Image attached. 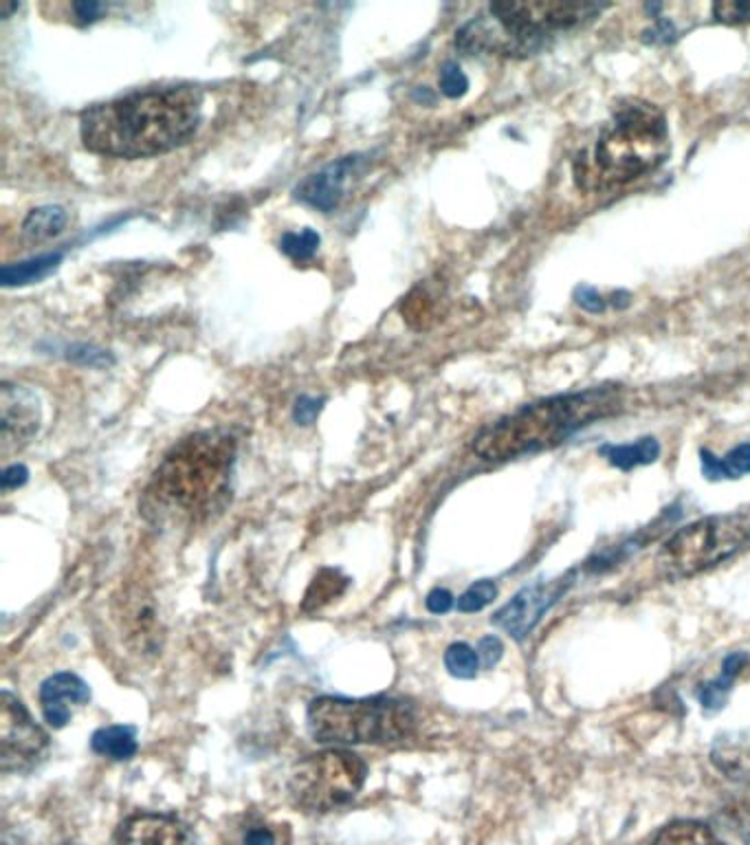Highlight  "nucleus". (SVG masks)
<instances>
[{
  "label": "nucleus",
  "mask_w": 750,
  "mask_h": 845,
  "mask_svg": "<svg viewBox=\"0 0 750 845\" xmlns=\"http://www.w3.org/2000/svg\"><path fill=\"white\" fill-rule=\"evenodd\" d=\"M202 121V90L196 86H152L86 108L79 136L101 156L143 158L187 143Z\"/></svg>",
  "instance_id": "obj_1"
},
{
  "label": "nucleus",
  "mask_w": 750,
  "mask_h": 845,
  "mask_svg": "<svg viewBox=\"0 0 750 845\" xmlns=\"http://www.w3.org/2000/svg\"><path fill=\"white\" fill-rule=\"evenodd\" d=\"M235 440L205 429L178 440L152 473L141 511L154 524L196 526L220 513L231 495Z\"/></svg>",
  "instance_id": "obj_2"
},
{
  "label": "nucleus",
  "mask_w": 750,
  "mask_h": 845,
  "mask_svg": "<svg viewBox=\"0 0 750 845\" xmlns=\"http://www.w3.org/2000/svg\"><path fill=\"white\" fill-rule=\"evenodd\" d=\"M669 147L664 110L647 99H620L594 141L572 161L574 180L585 191L631 183L662 165Z\"/></svg>",
  "instance_id": "obj_3"
},
{
  "label": "nucleus",
  "mask_w": 750,
  "mask_h": 845,
  "mask_svg": "<svg viewBox=\"0 0 750 845\" xmlns=\"http://www.w3.org/2000/svg\"><path fill=\"white\" fill-rule=\"evenodd\" d=\"M620 409L622 396L611 385L548 396L486 425L473 438V451L488 462L515 460L556 447L578 429Z\"/></svg>",
  "instance_id": "obj_4"
},
{
  "label": "nucleus",
  "mask_w": 750,
  "mask_h": 845,
  "mask_svg": "<svg viewBox=\"0 0 750 845\" xmlns=\"http://www.w3.org/2000/svg\"><path fill=\"white\" fill-rule=\"evenodd\" d=\"M607 4L572 0H504L455 31V48L466 55L532 57L556 33L592 22Z\"/></svg>",
  "instance_id": "obj_5"
},
{
  "label": "nucleus",
  "mask_w": 750,
  "mask_h": 845,
  "mask_svg": "<svg viewBox=\"0 0 750 845\" xmlns=\"http://www.w3.org/2000/svg\"><path fill=\"white\" fill-rule=\"evenodd\" d=\"M413 728L416 713L405 700L321 695L308 706V731L321 744H396Z\"/></svg>",
  "instance_id": "obj_6"
},
{
  "label": "nucleus",
  "mask_w": 750,
  "mask_h": 845,
  "mask_svg": "<svg viewBox=\"0 0 750 845\" xmlns=\"http://www.w3.org/2000/svg\"><path fill=\"white\" fill-rule=\"evenodd\" d=\"M748 546L750 519L746 515H710L671 535L658 555V566L669 579H686L710 570Z\"/></svg>",
  "instance_id": "obj_7"
},
{
  "label": "nucleus",
  "mask_w": 750,
  "mask_h": 845,
  "mask_svg": "<svg viewBox=\"0 0 750 845\" xmlns=\"http://www.w3.org/2000/svg\"><path fill=\"white\" fill-rule=\"evenodd\" d=\"M367 777L365 761L343 748L304 757L290 772V794L308 812H330L350 803Z\"/></svg>",
  "instance_id": "obj_8"
},
{
  "label": "nucleus",
  "mask_w": 750,
  "mask_h": 845,
  "mask_svg": "<svg viewBox=\"0 0 750 845\" xmlns=\"http://www.w3.org/2000/svg\"><path fill=\"white\" fill-rule=\"evenodd\" d=\"M48 748V735L9 691L0 698V766L4 772L31 768Z\"/></svg>",
  "instance_id": "obj_9"
},
{
  "label": "nucleus",
  "mask_w": 750,
  "mask_h": 845,
  "mask_svg": "<svg viewBox=\"0 0 750 845\" xmlns=\"http://www.w3.org/2000/svg\"><path fill=\"white\" fill-rule=\"evenodd\" d=\"M365 154H348V156H341L328 165H323L321 169L308 174L295 189H293V196L308 205V207H315L323 213L332 211L334 207H339V202L343 200L345 196V189L348 185L352 183L354 176H359L365 167Z\"/></svg>",
  "instance_id": "obj_10"
},
{
  "label": "nucleus",
  "mask_w": 750,
  "mask_h": 845,
  "mask_svg": "<svg viewBox=\"0 0 750 845\" xmlns=\"http://www.w3.org/2000/svg\"><path fill=\"white\" fill-rule=\"evenodd\" d=\"M42 409L37 396L18 383L0 387V440L2 453L22 449L40 429Z\"/></svg>",
  "instance_id": "obj_11"
},
{
  "label": "nucleus",
  "mask_w": 750,
  "mask_h": 845,
  "mask_svg": "<svg viewBox=\"0 0 750 845\" xmlns=\"http://www.w3.org/2000/svg\"><path fill=\"white\" fill-rule=\"evenodd\" d=\"M559 581H539L521 588L506 605H501L493 614V623L501 627L512 638H526L530 629L537 625V621L543 616V612L556 603V599L563 594L565 583Z\"/></svg>",
  "instance_id": "obj_12"
},
{
  "label": "nucleus",
  "mask_w": 750,
  "mask_h": 845,
  "mask_svg": "<svg viewBox=\"0 0 750 845\" xmlns=\"http://www.w3.org/2000/svg\"><path fill=\"white\" fill-rule=\"evenodd\" d=\"M119 845H200L187 823L169 814L143 812L130 816L119 834Z\"/></svg>",
  "instance_id": "obj_13"
},
{
  "label": "nucleus",
  "mask_w": 750,
  "mask_h": 845,
  "mask_svg": "<svg viewBox=\"0 0 750 845\" xmlns=\"http://www.w3.org/2000/svg\"><path fill=\"white\" fill-rule=\"evenodd\" d=\"M90 700V689L88 684L70 673V671H59L46 678L40 687V704L44 720L53 728H62L70 720V706L68 704H86Z\"/></svg>",
  "instance_id": "obj_14"
},
{
  "label": "nucleus",
  "mask_w": 750,
  "mask_h": 845,
  "mask_svg": "<svg viewBox=\"0 0 750 845\" xmlns=\"http://www.w3.org/2000/svg\"><path fill=\"white\" fill-rule=\"evenodd\" d=\"M710 761L724 777L750 783V728L719 735L710 746Z\"/></svg>",
  "instance_id": "obj_15"
},
{
  "label": "nucleus",
  "mask_w": 750,
  "mask_h": 845,
  "mask_svg": "<svg viewBox=\"0 0 750 845\" xmlns=\"http://www.w3.org/2000/svg\"><path fill=\"white\" fill-rule=\"evenodd\" d=\"M132 601L123 610V621L128 625V636L136 640L141 649H154L158 638H156V612L145 592H136L130 596Z\"/></svg>",
  "instance_id": "obj_16"
},
{
  "label": "nucleus",
  "mask_w": 750,
  "mask_h": 845,
  "mask_svg": "<svg viewBox=\"0 0 750 845\" xmlns=\"http://www.w3.org/2000/svg\"><path fill=\"white\" fill-rule=\"evenodd\" d=\"M746 662H748V656L743 651H735V654L726 656L719 678L710 680L697 689V698L706 711H719L724 706L728 691H730V684L739 676V671L743 669Z\"/></svg>",
  "instance_id": "obj_17"
},
{
  "label": "nucleus",
  "mask_w": 750,
  "mask_h": 845,
  "mask_svg": "<svg viewBox=\"0 0 750 845\" xmlns=\"http://www.w3.org/2000/svg\"><path fill=\"white\" fill-rule=\"evenodd\" d=\"M699 462H702V473L708 480H721V478L737 480V478L750 473V442L737 445L724 458H717L710 451L702 449Z\"/></svg>",
  "instance_id": "obj_18"
},
{
  "label": "nucleus",
  "mask_w": 750,
  "mask_h": 845,
  "mask_svg": "<svg viewBox=\"0 0 750 845\" xmlns=\"http://www.w3.org/2000/svg\"><path fill=\"white\" fill-rule=\"evenodd\" d=\"M348 577H343L339 570L334 568H321L315 579L310 581L306 594H304V601H301V610L304 612H317L321 607H326L328 603H332L337 596H341L348 588Z\"/></svg>",
  "instance_id": "obj_19"
},
{
  "label": "nucleus",
  "mask_w": 750,
  "mask_h": 845,
  "mask_svg": "<svg viewBox=\"0 0 750 845\" xmlns=\"http://www.w3.org/2000/svg\"><path fill=\"white\" fill-rule=\"evenodd\" d=\"M62 257H64L62 251H53V253H44V255L24 260V262L4 264L2 271H0V282L7 288L9 286H24V284L37 282V279L46 277L62 262Z\"/></svg>",
  "instance_id": "obj_20"
},
{
  "label": "nucleus",
  "mask_w": 750,
  "mask_h": 845,
  "mask_svg": "<svg viewBox=\"0 0 750 845\" xmlns=\"http://www.w3.org/2000/svg\"><path fill=\"white\" fill-rule=\"evenodd\" d=\"M600 453L618 469H633L638 464H651L660 456V442L651 436L638 438L636 442L629 445H605Z\"/></svg>",
  "instance_id": "obj_21"
},
{
  "label": "nucleus",
  "mask_w": 750,
  "mask_h": 845,
  "mask_svg": "<svg viewBox=\"0 0 750 845\" xmlns=\"http://www.w3.org/2000/svg\"><path fill=\"white\" fill-rule=\"evenodd\" d=\"M90 748L110 759H130L136 753V737L132 726H103L90 737Z\"/></svg>",
  "instance_id": "obj_22"
},
{
  "label": "nucleus",
  "mask_w": 750,
  "mask_h": 845,
  "mask_svg": "<svg viewBox=\"0 0 750 845\" xmlns=\"http://www.w3.org/2000/svg\"><path fill=\"white\" fill-rule=\"evenodd\" d=\"M651 845H726L708 825L699 821H677L666 825Z\"/></svg>",
  "instance_id": "obj_23"
},
{
  "label": "nucleus",
  "mask_w": 750,
  "mask_h": 845,
  "mask_svg": "<svg viewBox=\"0 0 750 845\" xmlns=\"http://www.w3.org/2000/svg\"><path fill=\"white\" fill-rule=\"evenodd\" d=\"M66 220H68V216H66L64 207L42 205V207H35L26 213V218L22 222V233L33 242H42V240L59 235Z\"/></svg>",
  "instance_id": "obj_24"
},
{
  "label": "nucleus",
  "mask_w": 750,
  "mask_h": 845,
  "mask_svg": "<svg viewBox=\"0 0 750 845\" xmlns=\"http://www.w3.org/2000/svg\"><path fill=\"white\" fill-rule=\"evenodd\" d=\"M400 315L413 330H427L438 319V297L427 286L418 284L402 297Z\"/></svg>",
  "instance_id": "obj_25"
},
{
  "label": "nucleus",
  "mask_w": 750,
  "mask_h": 845,
  "mask_svg": "<svg viewBox=\"0 0 750 845\" xmlns=\"http://www.w3.org/2000/svg\"><path fill=\"white\" fill-rule=\"evenodd\" d=\"M319 242H321V235L306 227L301 231H286L282 238H279V249L284 255H288L290 260L295 262H306L310 260L317 249H319Z\"/></svg>",
  "instance_id": "obj_26"
},
{
  "label": "nucleus",
  "mask_w": 750,
  "mask_h": 845,
  "mask_svg": "<svg viewBox=\"0 0 750 845\" xmlns=\"http://www.w3.org/2000/svg\"><path fill=\"white\" fill-rule=\"evenodd\" d=\"M444 667L455 678H473L479 667V656L466 643H453L444 651Z\"/></svg>",
  "instance_id": "obj_27"
},
{
  "label": "nucleus",
  "mask_w": 750,
  "mask_h": 845,
  "mask_svg": "<svg viewBox=\"0 0 750 845\" xmlns=\"http://www.w3.org/2000/svg\"><path fill=\"white\" fill-rule=\"evenodd\" d=\"M497 596V588L490 579L475 581L460 599H457V610L460 612H479L486 607L493 599Z\"/></svg>",
  "instance_id": "obj_28"
},
{
  "label": "nucleus",
  "mask_w": 750,
  "mask_h": 845,
  "mask_svg": "<svg viewBox=\"0 0 750 845\" xmlns=\"http://www.w3.org/2000/svg\"><path fill=\"white\" fill-rule=\"evenodd\" d=\"M440 90L449 99H457L468 90V77L457 62H444L440 68Z\"/></svg>",
  "instance_id": "obj_29"
},
{
  "label": "nucleus",
  "mask_w": 750,
  "mask_h": 845,
  "mask_svg": "<svg viewBox=\"0 0 750 845\" xmlns=\"http://www.w3.org/2000/svg\"><path fill=\"white\" fill-rule=\"evenodd\" d=\"M64 356L75 361V363L92 365V367H103V365H110L114 361L108 350H101V348H95V345H86V343L66 345Z\"/></svg>",
  "instance_id": "obj_30"
},
{
  "label": "nucleus",
  "mask_w": 750,
  "mask_h": 845,
  "mask_svg": "<svg viewBox=\"0 0 750 845\" xmlns=\"http://www.w3.org/2000/svg\"><path fill=\"white\" fill-rule=\"evenodd\" d=\"M713 15L724 24L750 22V0H719L713 4Z\"/></svg>",
  "instance_id": "obj_31"
},
{
  "label": "nucleus",
  "mask_w": 750,
  "mask_h": 845,
  "mask_svg": "<svg viewBox=\"0 0 750 845\" xmlns=\"http://www.w3.org/2000/svg\"><path fill=\"white\" fill-rule=\"evenodd\" d=\"M323 407V398H315V396H299L295 400V407H293V418L295 422L299 425H310L315 422V418L319 416Z\"/></svg>",
  "instance_id": "obj_32"
},
{
  "label": "nucleus",
  "mask_w": 750,
  "mask_h": 845,
  "mask_svg": "<svg viewBox=\"0 0 750 845\" xmlns=\"http://www.w3.org/2000/svg\"><path fill=\"white\" fill-rule=\"evenodd\" d=\"M574 301L587 310V312H603L605 306L609 304V299H603L600 293L594 288V286H587V284H581L576 290H574Z\"/></svg>",
  "instance_id": "obj_33"
},
{
  "label": "nucleus",
  "mask_w": 750,
  "mask_h": 845,
  "mask_svg": "<svg viewBox=\"0 0 750 845\" xmlns=\"http://www.w3.org/2000/svg\"><path fill=\"white\" fill-rule=\"evenodd\" d=\"M70 9H73L79 24H90L103 15L106 4L97 2V0H77L70 4Z\"/></svg>",
  "instance_id": "obj_34"
},
{
  "label": "nucleus",
  "mask_w": 750,
  "mask_h": 845,
  "mask_svg": "<svg viewBox=\"0 0 750 845\" xmlns=\"http://www.w3.org/2000/svg\"><path fill=\"white\" fill-rule=\"evenodd\" d=\"M501 654H504V645H501V640L497 636H484L479 640V645H477V656H479L484 667L497 665Z\"/></svg>",
  "instance_id": "obj_35"
},
{
  "label": "nucleus",
  "mask_w": 750,
  "mask_h": 845,
  "mask_svg": "<svg viewBox=\"0 0 750 845\" xmlns=\"http://www.w3.org/2000/svg\"><path fill=\"white\" fill-rule=\"evenodd\" d=\"M424 605H427V610L433 612V614H444V612L451 610V605H453V596H451L449 590H444V588H435V590H431V592L427 594Z\"/></svg>",
  "instance_id": "obj_36"
},
{
  "label": "nucleus",
  "mask_w": 750,
  "mask_h": 845,
  "mask_svg": "<svg viewBox=\"0 0 750 845\" xmlns=\"http://www.w3.org/2000/svg\"><path fill=\"white\" fill-rule=\"evenodd\" d=\"M29 480V469L24 464H11L2 471L0 475V482H2V491H11V489H18L22 486L24 482Z\"/></svg>",
  "instance_id": "obj_37"
},
{
  "label": "nucleus",
  "mask_w": 750,
  "mask_h": 845,
  "mask_svg": "<svg viewBox=\"0 0 750 845\" xmlns=\"http://www.w3.org/2000/svg\"><path fill=\"white\" fill-rule=\"evenodd\" d=\"M244 845H275V834L264 825L249 827L244 834Z\"/></svg>",
  "instance_id": "obj_38"
},
{
  "label": "nucleus",
  "mask_w": 750,
  "mask_h": 845,
  "mask_svg": "<svg viewBox=\"0 0 750 845\" xmlns=\"http://www.w3.org/2000/svg\"><path fill=\"white\" fill-rule=\"evenodd\" d=\"M20 9V2H11V0H2L0 2V18L2 20H7L13 11H18Z\"/></svg>",
  "instance_id": "obj_39"
}]
</instances>
